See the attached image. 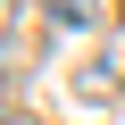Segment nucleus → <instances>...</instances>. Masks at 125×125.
Returning a JSON list of instances; mask_svg holds the SVG:
<instances>
[{
    "label": "nucleus",
    "instance_id": "f257e3e1",
    "mask_svg": "<svg viewBox=\"0 0 125 125\" xmlns=\"http://www.w3.org/2000/svg\"><path fill=\"white\" fill-rule=\"evenodd\" d=\"M117 83H125V67H117V58H83V75H75V92H83V100H108Z\"/></svg>",
    "mask_w": 125,
    "mask_h": 125
},
{
    "label": "nucleus",
    "instance_id": "f03ea898",
    "mask_svg": "<svg viewBox=\"0 0 125 125\" xmlns=\"http://www.w3.org/2000/svg\"><path fill=\"white\" fill-rule=\"evenodd\" d=\"M42 17L67 25V33H83V25H100V0H42Z\"/></svg>",
    "mask_w": 125,
    "mask_h": 125
},
{
    "label": "nucleus",
    "instance_id": "7ed1b4c3",
    "mask_svg": "<svg viewBox=\"0 0 125 125\" xmlns=\"http://www.w3.org/2000/svg\"><path fill=\"white\" fill-rule=\"evenodd\" d=\"M0 125H33V117H25V108H9V117H0Z\"/></svg>",
    "mask_w": 125,
    "mask_h": 125
},
{
    "label": "nucleus",
    "instance_id": "20e7f679",
    "mask_svg": "<svg viewBox=\"0 0 125 125\" xmlns=\"http://www.w3.org/2000/svg\"><path fill=\"white\" fill-rule=\"evenodd\" d=\"M0 42H9V0H0Z\"/></svg>",
    "mask_w": 125,
    "mask_h": 125
}]
</instances>
